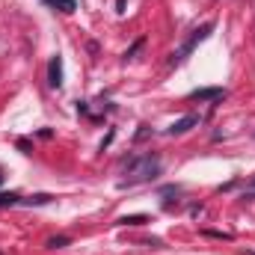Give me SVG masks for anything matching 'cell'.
I'll return each mask as SVG.
<instances>
[{"label": "cell", "instance_id": "6da1fadb", "mask_svg": "<svg viewBox=\"0 0 255 255\" xmlns=\"http://www.w3.org/2000/svg\"><path fill=\"white\" fill-rule=\"evenodd\" d=\"M157 172H160V157H157V154H139V157H133L125 166V175H128L130 184H133V181H148V178H154Z\"/></svg>", "mask_w": 255, "mask_h": 255}, {"label": "cell", "instance_id": "7a4b0ae2", "mask_svg": "<svg viewBox=\"0 0 255 255\" xmlns=\"http://www.w3.org/2000/svg\"><path fill=\"white\" fill-rule=\"evenodd\" d=\"M211 30H214V21H205L202 27H196L190 36H187V39L181 42V48H178V51L172 54V63H184V60L190 57L193 51H196V48H199V45H202V42H205L208 36H211Z\"/></svg>", "mask_w": 255, "mask_h": 255}, {"label": "cell", "instance_id": "3957f363", "mask_svg": "<svg viewBox=\"0 0 255 255\" xmlns=\"http://www.w3.org/2000/svg\"><path fill=\"white\" fill-rule=\"evenodd\" d=\"M48 83H51L54 89L63 86V57H60V54H54L51 63H48Z\"/></svg>", "mask_w": 255, "mask_h": 255}, {"label": "cell", "instance_id": "277c9868", "mask_svg": "<svg viewBox=\"0 0 255 255\" xmlns=\"http://www.w3.org/2000/svg\"><path fill=\"white\" fill-rule=\"evenodd\" d=\"M193 101H220L226 98V89L223 86H208V89H193L190 92Z\"/></svg>", "mask_w": 255, "mask_h": 255}, {"label": "cell", "instance_id": "5b68a950", "mask_svg": "<svg viewBox=\"0 0 255 255\" xmlns=\"http://www.w3.org/2000/svg\"><path fill=\"white\" fill-rule=\"evenodd\" d=\"M199 125V116H184V119H178V122H172V125L166 128V133H169V136H181V133H187V130H190V128H196Z\"/></svg>", "mask_w": 255, "mask_h": 255}, {"label": "cell", "instance_id": "8992f818", "mask_svg": "<svg viewBox=\"0 0 255 255\" xmlns=\"http://www.w3.org/2000/svg\"><path fill=\"white\" fill-rule=\"evenodd\" d=\"M48 6H51V9H60V12H74V9H77L74 0H48Z\"/></svg>", "mask_w": 255, "mask_h": 255}, {"label": "cell", "instance_id": "52a82bcc", "mask_svg": "<svg viewBox=\"0 0 255 255\" xmlns=\"http://www.w3.org/2000/svg\"><path fill=\"white\" fill-rule=\"evenodd\" d=\"M9 205H21V196L18 193H0V208H9Z\"/></svg>", "mask_w": 255, "mask_h": 255}, {"label": "cell", "instance_id": "ba28073f", "mask_svg": "<svg viewBox=\"0 0 255 255\" xmlns=\"http://www.w3.org/2000/svg\"><path fill=\"white\" fill-rule=\"evenodd\" d=\"M119 223H122V226H139V223H148V217H145V214H136V217H122Z\"/></svg>", "mask_w": 255, "mask_h": 255}, {"label": "cell", "instance_id": "9c48e42d", "mask_svg": "<svg viewBox=\"0 0 255 255\" xmlns=\"http://www.w3.org/2000/svg\"><path fill=\"white\" fill-rule=\"evenodd\" d=\"M65 244H68V238H51V241H48L51 250H60V247H65Z\"/></svg>", "mask_w": 255, "mask_h": 255}, {"label": "cell", "instance_id": "30bf717a", "mask_svg": "<svg viewBox=\"0 0 255 255\" xmlns=\"http://www.w3.org/2000/svg\"><path fill=\"white\" fill-rule=\"evenodd\" d=\"M247 255H255V253H247Z\"/></svg>", "mask_w": 255, "mask_h": 255}, {"label": "cell", "instance_id": "8fae6325", "mask_svg": "<svg viewBox=\"0 0 255 255\" xmlns=\"http://www.w3.org/2000/svg\"><path fill=\"white\" fill-rule=\"evenodd\" d=\"M0 181H3V175H0Z\"/></svg>", "mask_w": 255, "mask_h": 255}]
</instances>
